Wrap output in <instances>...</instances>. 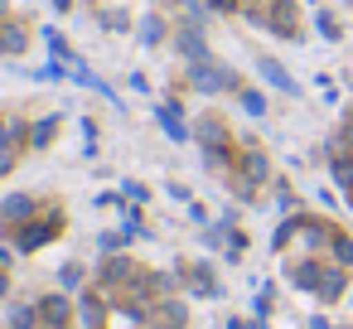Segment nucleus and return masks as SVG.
<instances>
[{"label": "nucleus", "instance_id": "3", "mask_svg": "<svg viewBox=\"0 0 353 329\" xmlns=\"http://www.w3.org/2000/svg\"><path fill=\"white\" fill-rule=\"evenodd\" d=\"M131 276H136V261H131V257H121V252H117V257H107V261H102V290H121Z\"/></svg>", "mask_w": 353, "mask_h": 329}, {"label": "nucleus", "instance_id": "29", "mask_svg": "<svg viewBox=\"0 0 353 329\" xmlns=\"http://www.w3.org/2000/svg\"><path fill=\"white\" fill-rule=\"evenodd\" d=\"M0 10H6V0H0Z\"/></svg>", "mask_w": 353, "mask_h": 329}, {"label": "nucleus", "instance_id": "1", "mask_svg": "<svg viewBox=\"0 0 353 329\" xmlns=\"http://www.w3.org/2000/svg\"><path fill=\"white\" fill-rule=\"evenodd\" d=\"M189 88H199V92H228V88H237V73L218 68L213 59L208 63H189Z\"/></svg>", "mask_w": 353, "mask_h": 329}, {"label": "nucleus", "instance_id": "16", "mask_svg": "<svg viewBox=\"0 0 353 329\" xmlns=\"http://www.w3.org/2000/svg\"><path fill=\"white\" fill-rule=\"evenodd\" d=\"M184 319H189V315H184V305H179V300H170V305L160 310V324H165V329H184Z\"/></svg>", "mask_w": 353, "mask_h": 329}, {"label": "nucleus", "instance_id": "14", "mask_svg": "<svg viewBox=\"0 0 353 329\" xmlns=\"http://www.w3.org/2000/svg\"><path fill=\"white\" fill-rule=\"evenodd\" d=\"M0 49H6V54H20V49H25V30H20V25H0Z\"/></svg>", "mask_w": 353, "mask_h": 329}, {"label": "nucleus", "instance_id": "10", "mask_svg": "<svg viewBox=\"0 0 353 329\" xmlns=\"http://www.w3.org/2000/svg\"><path fill=\"white\" fill-rule=\"evenodd\" d=\"M266 30H276V34H295V15H290V0H276V10L266 15Z\"/></svg>", "mask_w": 353, "mask_h": 329}, {"label": "nucleus", "instance_id": "15", "mask_svg": "<svg viewBox=\"0 0 353 329\" xmlns=\"http://www.w3.org/2000/svg\"><path fill=\"white\" fill-rule=\"evenodd\" d=\"M34 324H39V305H15L10 329H34Z\"/></svg>", "mask_w": 353, "mask_h": 329}, {"label": "nucleus", "instance_id": "19", "mask_svg": "<svg viewBox=\"0 0 353 329\" xmlns=\"http://www.w3.org/2000/svg\"><path fill=\"white\" fill-rule=\"evenodd\" d=\"M242 165H247V184H256V179H266V155H256V150H252V155H247Z\"/></svg>", "mask_w": 353, "mask_h": 329}, {"label": "nucleus", "instance_id": "24", "mask_svg": "<svg viewBox=\"0 0 353 329\" xmlns=\"http://www.w3.org/2000/svg\"><path fill=\"white\" fill-rule=\"evenodd\" d=\"M319 34H324V39H339V25H334L329 15H319Z\"/></svg>", "mask_w": 353, "mask_h": 329}, {"label": "nucleus", "instance_id": "8", "mask_svg": "<svg viewBox=\"0 0 353 329\" xmlns=\"http://www.w3.org/2000/svg\"><path fill=\"white\" fill-rule=\"evenodd\" d=\"M256 68H261V78H266V83H271V88H281V92H290V97H295V92H300V88H295V78H290V73H285V68H281V63H276V59H261V63H256Z\"/></svg>", "mask_w": 353, "mask_h": 329}, {"label": "nucleus", "instance_id": "25", "mask_svg": "<svg viewBox=\"0 0 353 329\" xmlns=\"http://www.w3.org/2000/svg\"><path fill=\"white\" fill-rule=\"evenodd\" d=\"M0 295H10V276L6 271H0Z\"/></svg>", "mask_w": 353, "mask_h": 329}, {"label": "nucleus", "instance_id": "20", "mask_svg": "<svg viewBox=\"0 0 353 329\" xmlns=\"http://www.w3.org/2000/svg\"><path fill=\"white\" fill-rule=\"evenodd\" d=\"M97 247H102V257H117V252L126 247V232H102V237H97Z\"/></svg>", "mask_w": 353, "mask_h": 329}, {"label": "nucleus", "instance_id": "22", "mask_svg": "<svg viewBox=\"0 0 353 329\" xmlns=\"http://www.w3.org/2000/svg\"><path fill=\"white\" fill-rule=\"evenodd\" d=\"M242 107H247V117H266V97L261 92H242Z\"/></svg>", "mask_w": 353, "mask_h": 329}, {"label": "nucleus", "instance_id": "28", "mask_svg": "<svg viewBox=\"0 0 353 329\" xmlns=\"http://www.w3.org/2000/svg\"><path fill=\"white\" fill-rule=\"evenodd\" d=\"M145 329H165V324H145Z\"/></svg>", "mask_w": 353, "mask_h": 329}, {"label": "nucleus", "instance_id": "2", "mask_svg": "<svg viewBox=\"0 0 353 329\" xmlns=\"http://www.w3.org/2000/svg\"><path fill=\"white\" fill-rule=\"evenodd\" d=\"M59 228H63V213H49L44 223H25V228L15 232V247H20V252H34V247H44L49 237H59Z\"/></svg>", "mask_w": 353, "mask_h": 329}, {"label": "nucleus", "instance_id": "6", "mask_svg": "<svg viewBox=\"0 0 353 329\" xmlns=\"http://www.w3.org/2000/svg\"><path fill=\"white\" fill-rule=\"evenodd\" d=\"M155 117H160V126H165V136H170V141H189V136H194V131L184 126V117H179V107H170V102H160V107H155Z\"/></svg>", "mask_w": 353, "mask_h": 329}, {"label": "nucleus", "instance_id": "9", "mask_svg": "<svg viewBox=\"0 0 353 329\" xmlns=\"http://www.w3.org/2000/svg\"><path fill=\"white\" fill-rule=\"evenodd\" d=\"M199 146H203V155L208 150H228V131H223V121H199Z\"/></svg>", "mask_w": 353, "mask_h": 329}, {"label": "nucleus", "instance_id": "17", "mask_svg": "<svg viewBox=\"0 0 353 329\" xmlns=\"http://www.w3.org/2000/svg\"><path fill=\"white\" fill-rule=\"evenodd\" d=\"M141 39H145V44H160V39H165V20H160V15H145V25H141Z\"/></svg>", "mask_w": 353, "mask_h": 329}, {"label": "nucleus", "instance_id": "23", "mask_svg": "<svg viewBox=\"0 0 353 329\" xmlns=\"http://www.w3.org/2000/svg\"><path fill=\"white\" fill-rule=\"evenodd\" d=\"M59 281H63V290H78V281H83V266H78V261H68V266L59 271Z\"/></svg>", "mask_w": 353, "mask_h": 329}, {"label": "nucleus", "instance_id": "21", "mask_svg": "<svg viewBox=\"0 0 353 329\" xmlns=\"http://www.w3.org/2000/svg\"><path fill=\"white\" fill-rule=\"evenodd\" d=\"M334 261H339V266H353V242H348L343 232H334Z\"/></svg>", "mask_w": 353, "mask_h": 329}, {"label": "nucleus", "instance_id": "4", "mask_svg": "<svg viewBox=\"0 0 353 329\" xmlns=\"http://www.w3.org/2000/svg\"><path fill=\"white\" fill-rule=\"evenodd\" d=\"M179 54L189 59V63H208V44H203V25H184L179 30Z\"/></svg>", "mask_w": 353, "mask_h": 329}, {"label": "nucleus", "instance_id": "12", "mask_svg": "<svg viewBox=\"0 0 353 329\" xmlns=\"http://www.w3.org/2000/svg\"><path fill=\"white\" fill-rule=\"evenodd\" d=\"M290 276H295V286H300V290H319V281H324V271H319L314 261H300Z\"/></svg>", "mask_w": 353, "mask_h": 329}, {"label": "nucleus", "instance_id": "11", "mask_svg": "<svg viewBox=\"0 0 353 329\" xmlns=\"http://www.w3.org/2000/svg\"><path fill=\"white\" fill-rule=\"evenodd\" d=\"M78 315H83V329H102V295L88 290V295L78 300Z\"/></svg>", "mask_w": 353, "mask_h": 329}, {"label": "nucleus", "instance_id": "7", "mask_svg": "<svg viewBox=\"0 0 353 329\" xmlns=\"http://www.w3.org/2000/svg\"><path fill=\"white\" fill-rule=\"evenodd\" d=\"M39 319H44L49 329H63V324H68V300H63V295H44V300H39Z\"/></svg>", "mask_w": 353, "mask_h": 329}, {"label": "nucleus", "instance_id": "13", "mask_svg": "<svg viewBox=\"0 0 353 329\" xmlns=\"http://www.w3.org/2000/svg\"><path fill=\"white\" fill-rule=\"evenodd\" d=\"M314 295H319V300H339V295H343V271H324V281H319Z\"/></svg>", "mask_w": 353, "mask_h": 329}, {"label": "nucleus", "instance_id": "18", "mask_svg": "<svg viewBox=\"0 0 353 329\" xmlns=\"http://www.w3.org/2000/svg\"><path fill=\"white\" fill-rule=\"evenodd\" d=\"M54 131H59V117H44V121L34 126V136H30V146H49V141H54Z\"/></svg>", "mask_w": 353, "mask_h": 329}, {"label": "nucleus", "instance_id": "27", "mask_svg": "<svg viewBox=\"0 0 353 329\" xmlns=\"http://www.w3.org/2000/svg\"><path fill=\"white\" fill-rule=\"evenodd\" d=\"M54 10H68V0H54Z\"/></svg>", "mask_w": 353, "mask_h": 329}, {"label": "nucleus", "instance_id": "26", "mask_svg": "<svg viewBox=\"0 0 353 329\" xmlns=\"http://www.w3.org/2000/svg\"><path fill=\"white\" fill-rule=\"evenodd\" d=\"M208 6H213V10H232V0H208Z\"/></svg>", "mask_w": 353, "mask_h": 329}, {"label": "nucleus", "instance_id": "5", "mask_svg": "<svg viewBox=\"0 0 353 329\" xmlns=\"http://www.w3.org/2000/svg\"><path fill=\"white\" fill-rule=\"evenodd\" d=\"M34 208H39V203H34L30 194H10L6 203H0V223H30Z\"/></svg>", "mask_w": 353, "mask_h": 329}]
</instances>
